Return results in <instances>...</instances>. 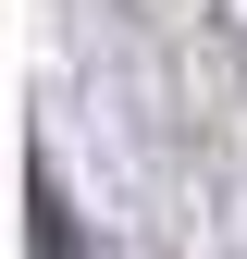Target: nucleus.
<instances>
[{
	"label": "nucleus",
	"instance_id": "1",
	"mask_svg": "<svg viewBox=\"0 0 247 259\" xmlns=\"http://www.w3.org/2000/svg\"><path fill=\"white\" fill-rule=\"evenodd\" d=\"M210 37H223V62L247 74V0H210Z\"/></svg>",
	"mask_w": 247,
	"mask_h": 259
}]
</instances>
